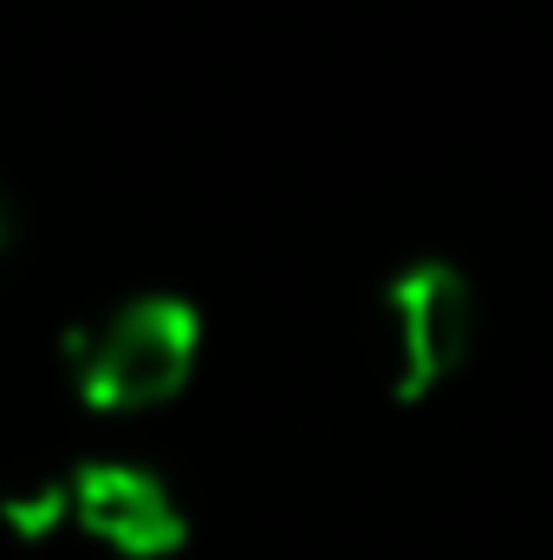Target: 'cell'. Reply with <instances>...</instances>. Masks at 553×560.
<instances>
[{
  "label": "cell",
  "instance_id": "cell-1",
  "mask_svg": "<svg viewBox=\"0 0 553 560\" xmlns=\"http://www.w3.org/2000/svg\"><path fill=\"white\" fill-rule=\"evenodd\" d=\"M196 352H202V313L183 293H138L66 339V372L92 411L131 418L169 405L189 385Z\"/></svg>",
  "mask_w": 553,
  "mask_h": 560
},
{
  "label": "cell",
  "instance_id": "cell-2",
  "mask_svg": "<svg viewBox=\"0 0 553 560\" xmlns=\"http://www.w3.org/2000/svg\"><path fill=\"white\" fill-rule=\"evenodd\" d=\"M475 352V287L449 261H416L385 287V385L398 405L449 385Z\"/></svg>",
  "mask_w": 553,
  "mask_h": 560
},
{
  "label": "cell",
  "instance_id": "cell-3",
  "mask_svg": "<svg viewBox=\"0 0 553 560\" xmlns=\"http://www.w3.org/2000/svg\"><path fill=\"white\" fill-rule=\"evenodd\" d=\"M66 489H72V528L111 548L118 560H169L189 541V515L176 489L143 463H125V456L79 463Z\"/></svg>",
  "mask_w": 553,
  "mask_h": 560
},
{
  "label": "cell",
  "instance_id": "cell-4",
  "mask_svg": "<svg viewBox=\"0 0 553 560\" xmlns=\"http://www.w3.org/2000/svg\"><path fill=\"white\" fill-rule=\"evenodd\" d=\"M0 528L13 541H52L59 528H72V489L66 476H39L0 495Z\"/></svg>",
  "mask_w": 553,
  "mask_h": 560
},
{
  "label": "cell",
  "instance_id": "cell-5",
  "mask_svg": "<svg viewBox=\"0 0 553 560\" xmlns=\"http://www.w3.org/2000/svg\"><path fill=\"white\" fill-rule=\"evenodd\" d=\"M7 248H13V202L0 196V255H7Z\"/></svg>",
  "mask_w": 553,
  "mask_h": 560
}]
</instances>
